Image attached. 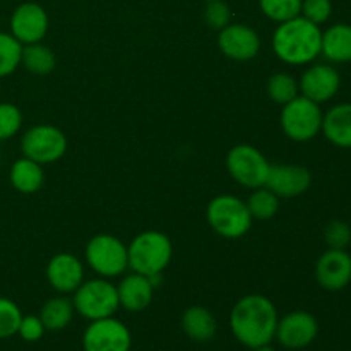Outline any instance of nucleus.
<instances>
[{
  "label": "nucleus",
  "instance_id": "nucleus-26",
  "mask_svg": "<svg viewBox=\"0 0 351 351\" xmlns=\"http://www.w3.org/2000/svg\"><path fill=\"white\" fill-rule=\"evenodd\" d=\"M298 82L295 81L293 75L287 74V72H278V74L271 75L267 81V95L274 103L280 105H287L291 99L298 96Z\"/></svg>",
  "mask_w": 351,
  "mask_h": 351
},
{
  "label": "nucleus",
  "instance_id": "nucleus-12",
  "mask_svg": "<svg viewBox=\"0 0 351 351\" xmlns=\"http://www.w3.org/2000/svg\"><path fill=\"white\" fill-rule=\"evenodd\" d=\"M48 31V14L34 2L21 3L10 16V34L21 45L41 43Z\"/></svg>",
  "mask_w": 351,
  "mask_h": 351
},
{
  "label": "nucleus",
  "instance_id": "nucleus-4",
  "mask_svg": "<svg viewBox=\"0 0 351 351\" xmlns=\"http://www.w3.org/2000/svg\"><path fill=\"white\" fill-rule=\"evenodd\" d=\"M208 221L219 237L235 240L249 232L254 218L247 202L235 195L223 194L208 204Z\"/></svg>",
  "mask_w": 351,
  "mask_h": 351
},
{
  "label": "nucleus",
  "instance_id": "nucleus-3",
  "mask_svg": "<svg viewBox=\"0 0 351 351\" xmlns=\"http://www.w3.org/2000/svg\"><path fill=\"white\" fill-rule=\"evenodd\" d=\"M127 254L130 269L149 278L167 269L173 256V245L165 233L147 230L130 242Z\"/></svg>",
  "mask_w": 351,
  "mask_h": 351
},
{
  "label": "nucleus",
  "instance_id": "nucleus-13",
  "mask_svg": "<svg viewBox=\"0 0 351 351\" xmlns=\"http://www.w3.org/2000/svg\"><path fill=\"white\" fill-rule=\"evenodd\" d=\"M218 47L232 60L247 62L257 57L261 50V38L252 27L245 24H228L219 31Z\"/></svg>",
  "mask_w": 351,
  "mask_h": 351
},
{
  "label": "nucleus",
  "instance_id": "nucleus-16",
  "mask_svg": "<svg viewBox=\"0 0 351 351\" xmlns=\"http://www.w3.org/2000/svg\"><path fill=\"white\" fill-rule=\"evenodd\" d=\"M341 86L338 71L331 65H312L302 75L298 82L302 96L315 103L329 101Z\"/></svg>",
  "mask_w": 351,
  "mask_h": 351
},
{
  "label": "nucleus",
  "instance_id": "nucleus-15",
  "mask_svg": "<svg viewBox=\"0 0 351 351\" xmlns=\"http://www.w3.org/2000/svg\"><path fill=\"white\" fill-rule=\"evenodd\" d=\"M312 184V173L302 165H271L267 182L269 189L278 197H297L308 191Z\"/></svg>",
  "mask_w": 351,
  "mask_h": 351
},
{
  "label": "nucleus",
  "instance_id": "nucleus-36",
  "mask_svg": "<svg viewBox=\"0 0 351 351\" xmlns=\"http://www.w3.org/2000/svg\"><path fill=\"white\" fill-rule=\"evenodd\" d=\"M204 2H213V0H204Z\"/></svg>",
  "mask_w": 351,
  "mask_h": 351
},
{
  "label": "nucleus",
  "instance_id": "nucleus-7",
  "mask_svg": "<svg viewBox=\"0 0 351 351\" xmlns=\"http://www.w3.org/2000/svg\"><path fill=\"white\" fill-rule=\"evenodd\" d=\"M88 266L101 278H115L129 267V254L122 240L99 233L93 237L84 250Z\"/></svg>",
  "mask_w": 351,
  "mask_h": 351
},
{
  "label": "nucleus",
  "instance_id": "nucleus-24",
  "mask_svg": "<svg viewBox=\"0 0 351 351\" xmlns=\"http://www.w3.org/2000/svg\"><path fill=\"white\" fill-rule=\"evenodd\" d=\"M21 65H24L31 74L47 75L55 69V55L50 48L41 43L24 45Z\"/></svg>",
  "mask_w": 351,
  "mask_h": 351
},
{
  "label": "nucleus",
  "instance_id": "nucleus-22",
  "mask_svg": "<svg viewBox=\"0 0 351 351\" xmlns=\"http://www.w3.org/2000/svg\"><path fill=\"white\" fill-rule=\"evenodd\" d=\"M43 180L45 175L41 165L29 158H21L10 168V184L21 194L38 192L43 185Z\"/></svg>",
  "mask_w": 351,
  "mask_h": 351
},
{
  "label": "nucleus",
  "instance_id": "nucleus-28",
  "mask_svg": "<svg viewBox=\"0 0 351 351\" xmlns=\"http://www.w3.org/2000/svg\"><path fill=\"white\" fill-rule=\"evenodd\" d=\"M264 16L276 23H285L300 16L302 0H259Z\"/></svg>",
  "mask_w": 351,
  "mask_h": 351
},
{
  "label": "nucleus",
  "instance_id": "nucleus-14",
  "mask_svg": "<svg viewBox=\"0 0 351 351\" xmlns=\"http://www.w3.org/2000/svg\"><path fill=\"white\" fill-rule=\"evenodd\" d=\"M315 278L324 290L339 291L351 281V256L346 250L329 249L315 264Z\"/></svg>",
  "mask_w": 351,
  "mask_h": 351
},
{
  "label": "nucleus",
  "instance_id": "nucleus-19",
  "mask_svg": "<svg viewBox=\"0 0 351 351\" xmlns=\"http://www.w3.org/2000/svg\"><path fill=\"white\" fill-rule=\"evenodd\" d=\"M322 132L338 147H351V103H341L322 119Z\"/></svg>",
  "mask_w": 351,
  "mask_h": 351
},
{
  "label": "nucleus",
  "instance_id": "nucleus-32",
  "mask_svg": "<svg viewBox=\"0 0 351 351\" xmlns=\"http://www.w3.org/2000/svg\"><path fill=\"white\" fill-rule=\"evenodd\" d=\"M302 16L314 24H322L331 17V0H302Z\"/></svg>",
  "mask_w": 351,
  "mask_h": 351
},
{
  "label": "nucleus",
  "instance_id": "nucleus-6",
  "mask_svg": "<svg viewBox=\"0 0 351 351\" xmlns=\"http://www.w3.org/2000/svg\"><path fill=\"white\" fill-rule=\"evenodd\" d=\"M322 110L319 103L298 95L290 103L283 105L281 127L287 137L297 143H305L317 136L322 130Z\"/></svg>",
  "mask_w": 351,
  "mask_h": 351
},
{
  "label": "nucleus",
  "instance_id": "nucleus-20",
  "mask_svg": "<svg viewBox=\"0 0 351 351\" xmlns=\"http://www.w3.org/2000/svg\"><path fill=\"white\" fill-rule=\"evenodd\" d=\"M182 329L192 341L208 343L216 336V319L211 312L201 305L189 307L182 315Z\"/></svg>",
  "mask_w": 351,
  "mask_h": 351
},
{
  "label": "nucleus",
  "instance_id": "nucleus-34",
  "mask_svg": "<svg viewBox=\"0 0 351 351\" xmlns=\"http://www.w3.org/2000/svg\"><path fill=\"white\" fill-rule=\"evenodd\" d=\"M45 332H47V329H45L40 315H23L19 329H17V335H19L24 341H38V339L43 338Z\"/></svg>",
  "mask_w": 351,
  "mask_h": 351
},
{
  "label": "nucleus",
  "instance_id": "nucleus-17",
  "mask_svg": "<svg viewBox=\"0 0 351 351\" xmlns=\"http://www.w3.org/2000/svg\"><path fill=\"white\" fill-rule=\"evenodd\" d=\"M47 280L58 293H74L84 281V267L74 254H57L47 266Z\"/></svg>",
  "mask_w": 351,
  "mask_h": 351
},
{
  "label": "nucleus",
  "instance_id": "nucleus-11",
  "mask_svg": "<svg viewBox=\"0 0 351 351\" xmlns=\"http://www.w3.org/2000/svg\"><path fill=\"white\" fill-rule=\"evenodd\" d=\"M317 319L305 311H295L278 319L276 336L281 346L288 350H302L317 338Z\"/></svg>",
  "mask_w": 351,
  "mask_h": 351
},
{
  "label": "nucleus",
  "instance_id": "nucleus-35",
  "mask_svg": "<svg viewBox=\"0 0 351 351\" xmlns=\"http://www.w3.org/2000/svg\"><path fill=\"white\" fill-rule=\"evenodd\" d=\"M252 351H274V350L271 348L269 345H266V346H261V348H256V350H252Z\"/></svg>",
  "mask_w": 351,
  "mask_h": 351
},
{
  "label": "nucleus",
  "instance_id": "nucleus-1",
  "mask_svg": "<svg viewBox=\"0 0 351 351\" xmlns=\"http://www.w3.org/2000/svg\"><path fill=\"white\" fill-rule=\"evenodd\" d=\"M276 307L264 295L254 293L240 298L230 314L233 336L250 350L269 345L276 336Z\"/></svg>",
  "mask_w": 351,
  "mask_h": 351
},
{
  "label": "nucleus",
  "instance_id": "nucleus-9",
  "mask_svg": "<svg viewBox=\"0 0 351 351\" xmlns=\"http://www.w3.org/2000/svg\"><path fill=\"white\" fill-rule=\"evenodd\" d=\"M21 149L24 158H29L43 167L64 156L67 151V137L53 125H34L24 132Z\"/></svg>",
  "mask_w": 351,
  "mask_h": 351
},
{
  "label": "nucleus",
  "instance_id": "nucleus-5",
  "mask_svg": "<svg viewBox=\"0 0 351 351\" xmlns=\"http://www.w3.org/2000/svg\"><path fill=\"white\" fill-rule=\"evenodd\" d=\"M75 312L88 321L113 317L119 311V291L115 285L106 280L82 281L81 287L74 291L72 298Z\"/></svg>",
  "mask_w": 351,
  "mask_h": 351
},
{
  "label": "nucleus",
  "instance_id": "nucleus-2",
  "mask_svg": "<svg viewBox=\"0 0 351 351\" xmlns=\"http://www.w3.org/2000/svg\"><path fill=\"white\" fill-rule=\"evenodd\" d=\"M322 31L304 16L280 23L273 34V50L280 60L290 65L311 64L321 55Z\"/></svg>",
  "mask_w": 351,
  "mask_h": 351
},
{
  "label": "nucleus",
  "instance_id": "nucleus-23",
  "mask_svg": "<svg viewBox=\"0 0 351 351\" xmlns=\"http://www.w3.org/2000/svg\"><path fill=\"white\" fill-rule=\"evenodd\" d=\"M74 312L72 300L65 297H55L45 302L40 311V319L47 331H62L71 324Z\"/></svg>",
  "mask_w": 351,
  "mask_h": 351
},
{
  "label": "nucleus",
  "instance_id": "nucleus-33",
  "mask_svg": "<svg viewBox=\"0 0 351 351\" xmlns=\"http://www.w3.org/2000/svg\"><path fill=\"white\" fill-rule=\"evenodd\" d=\"M230 17H232L230 7L223 0L208 2V7L204 10V19L209 27L221 31L223 27H226L230 24Z\"/></svg>",
  "mask_w": 351,
  "mask_h": 351
},
{
  "label": "nucleus",
  "instance_id": "nucleus-25",
  "mask_svg": "<svg viewBox=\"0 0 351 351\" xmlns=\"http://www.w3.org/2000/svg\"><path fill=\"white\" fill-rule=\"evenodd\" d=\"M247 208H249L254 219L266 221V219L276 216L278 209H280V197L267 187L254 189L252 195L247 201Z\"/></svg>",
  "mask_w": 351,
  "mask_h": 351
},
{
  "label": "nucleus",
  "instance_id": "nucleus-27",
  "mask_svg": "<svg viewBox=\"0 0 351 351\" xmlns=\"http://www.w3.org/2000/svg\"><path fill=\"white\" fill-rule=\"evenodd\" d=\"M23 45L10 33L0 31V77L10 75L21 65Z\"/></svg>",
  "mask_w": 351,
  "mask_h": 351
},
{
  "label": "nucleus",
  "instance_id": "nucleus-30",
  "mask_svg": "<svg viewBox=\"0 0 351 351\" xmlns=\"http://www.w3.org/2000/svg\"><path fill=\"white\" fill-rule=\"evenodd\" d=\"M23 125V113L12 103H0V141L16 136Z\"/></svg>",
  "mask_w": 351,
  "mask_h": 351
},
{
  "label": "nucleus",
  "instance_id": "nucleus-10",
  "mask_svg": "<svg viewBox=\"0 0 351 351\" xmlns=\"http://www.w3.org/2000/svg\"><path fill=\"white\" fill-rule=\"evenodd\" d=\"M132 336L123 322L113 317L91 321L82 336L84 351H130Z\"/></svg>",
  "mask_w": 351,
  "mask_h": 351
},
{
  "label": "nucleus",
  "instance_id": "nucleus-29",
  "mask_svg": "<svg viewBox=\"0 0 351 351\" xmlns=\"http://www.w3.org/2000/svg\"><path fill=\"white\" fill-rule=\"evenodd\" d=\"M21 319H23L21 308L10 298L0 297V339L17 335Z\"/></svg>",
  "mask_w": 351,
  "mask_h": 351
},
{
  "label": "nucleus",
  "instance_id": "nucleus-18",
  "mask_svg": "<svg viewBox=\"0 0 351 351\" xmlns=\"http://www.w3.org/2000/svg\"><path fill=\"white\" fill-rule=\"evenodd\" d=\"M120 307L129 312H143L153 302L154 287L144 274L132 273L123 278L117 287Z\"/></svg>",
  "mask_w": 351,
  "mask_h": 351
},
{
  "label": "nucleus",
  "instance_id": "nucleus-31",
  "mask_svg": "<svg viewBox=\"0 0 351 351\" xmlns=\"http://www.w3.org/2000/svg\"><path fill=\"white\" fill-rule=\"evenodd\" d=\"M324 239L329 249L345 250L351 243V228L348 223L345 221H331L324 230Z\"/></svg>",
  "mask_w": 351,
  "mask_h": 351
},
{
  "label": "nucleus",
  "instance_id": "nucleus-8",
  "mask_svg": "<svg viewBox=\"0 0 351 351\" xmlns=\"http://www.w3.org/2000/svg\"><path fill=\"white\" fill-rule=\"evenodd\" d=\"M226 168L233 180L247 189L264 187L269 175L271 163L257 147L250 144H239L232 147L226 156Z\"/></svg>",
  "mask_w": 351,
  "mask_h": 351
},
{
  "label": "nucleus",
  "instance_id": "nucleus-21",
  "mask_svg": "<svg viewBox=\"0 0 351 351\" xmlns=\"http://www.w3.org/2000/svg\"><path fill=\"white\" fill-rule=\"evenodd\" d=\"M321 53L328 60L336 64L351 62V26L350 24H335L326 33H322Z\"/></svg>",
  "mask_w": 351,
  "mask_h": 351
}]
</instances>
